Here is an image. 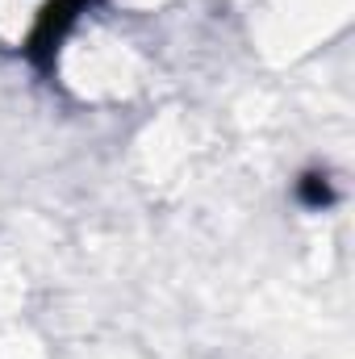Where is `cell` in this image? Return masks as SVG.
<instances>
[{
    "label": "cell",
    "instance_id": "7a4b0ae2",
    "mask_svg": "<svg viewBox=\"0 0 355 359\" xmlns=\"http://www.w3.org/2000/svg\"><path fill=\"white\" fill-rule=\"evenodd\" d=\"M293 196L309 213H322V209H330L339 201L335 180H330V172H322V168H309V172H301V176L293 180Z\"/></svg>",
    "mask_w": 355,
    "mask_h": 359
},
{
    "label": "cell",
    "instance_id": "6da1fadb",
    "mask_svg": "<svg viewBox=\"0 0 355 359\" xmlns=\"http://www.w3.org/2000/svg\"><path fill=\"white\" fill-rule=\"evenodd\" d=\"M100 0H46L34 17V25L21 38V59L38 80H55L59 76V59L63 46L72 42V34L80 29V21L88 17Z\"/></svg>",
    "mask_w": 355,
    "mask_h": 359
}]
</instances>
